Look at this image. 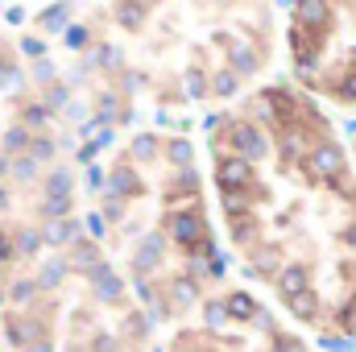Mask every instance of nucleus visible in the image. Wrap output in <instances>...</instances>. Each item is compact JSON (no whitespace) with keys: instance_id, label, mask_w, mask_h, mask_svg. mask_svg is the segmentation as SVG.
<instances>
[{"instance_id":"obj_1","label":"nucleus","mask_w":356,"mask_h":352,"mask_svg":"<svg viewBox=\"0 0 356 352\" xmlns=\"http://www.w3.org/2000/svg\"><path fill=\"white\" fill-rule=\"evenodd\" d=\"M170 237H175L182 249H203V241H207V224L195 216V211H178V216H170Z\"/></svg>"},{"instance_id":"obj_2","label":"nucleus","mask_w":356,"mask_h":352,"mask_svg":"<svg viewBox=\"0 0 356 352\" xmlns=\"http://www.w3.org/2000/svg\"><path fill=\"white\" fill-rule=\"evenodd\" d=\"M232 145H236L241 158H249V162H253V158H266V150H269L266 137H261V129L249 125V120H241V125L232 129Z\"/></svg>"},{"instance_id":"obj_3","label":"nucleus","mask_w":356,"mask_h":352,"mask_svg":"<svg viewBox=\"0 0 356 352\" xmlns=\"http://www.w3.org/2000/svg\"><path fill=\"white\" fill-rule=\"evenodd\" d=\"M311 170L323 178H332V182H344V154L336 150V145H319L315 154H311Z\"/></svg>"},{"instance_id":"obj_4","label":"nucleus","mask_w":356,"mask_h":352,"mask_svg":"<svg viewBox=\"0 0 356 352\" xmlns=\"http://www.w3.org/2000/svg\"><path fill=\"white\" fill-rule=\"evenodd\" d=\"M4 336H8L13 344H25V349H33V344H38V336H42V319H33V315L8 319V323H4Z\"/></svg>"},{"instance_id":"obj_5","label":"nucleus","mask_w":356,"mask_h":352,"mask_svg":"<svg viewBox=\"0 0 356 352\" xmlns=\"http://www.w3.org/2000/svg\"><path fill=\"white\" fill-rule=\"evenodd\" d=\"M249 178H253L249 158H224V162H220V186H224V191H236V186H245Z\"/></svg>"},{"instance_id":"obj_6","label":"nucleus","mask_w":356,"mask_h":352,"mask_svg":"<svg viewBox=\"0 0 356 352\" xmlns=\"http://www.w3.org/2000/svg\"><path fill=\"white\" fill-rule=\"evenodd\" d=\"M88 278H91V286H95V294H99V298H120V278H116V269H112L108 262L95 265Z\"/></svg>"},{"instance_id":"obj_7","label":"nucleus","mask_w":356,"mask_h":352,"mask_svg":"<svg viewBox=\"0 0 356 352\" xmlns=\"http://www.w3.org/2000/svg\"><path fill=\"white\" fill-rule=\"evenodd\" d=\"M277 286H282L286 303H290V298H298L302 290H311V286H307V265H286V269H282V278H277Z\"/></svg>"},{"instance_id":"obj_8","label":"nucleus","mask_w":356,"mask_h":352,"mask_svg":"<svg viewBox=\"0 0 356 352\" xmlns=\"http://www.w3.org/2000/svg\"><path fill=\"white\" fill-rule=\"evenodd\" d=\"M71 265H75V269H83V273H91L95 265H104V262H99V249H95L91 241H75V253H71Z\"/></svg>"},{"instance_id":"obj_9","label":"nucleus","mask_w":356,"mask_h":352,"mask_svg":"<svg viewBox=\"0 0 356 352\" xmlns=\"http://www.w3.org/2000/svg\"><path fill=\"white\" fill-rule=\"evenodd\" d=\"M158 262H162V237L154 232V237H145L141 249H137V269H154Z\"/></svg>"},{"instance_id":"obj_10","label":"nucleus","mask_w":356,"mask_h":352,"mask_svg":"<svg viewBox=\"0 0 356 352\" xmlns=\"http://www.w3.org/2000/svg\"><path fill=\"white\" fill-rule=\"evenodd\" d=\"M75 237V220H50L46 224V232H42V241L46 245H67Z\"/></svg>"},{"instance_id":"obj_11","label":"nucleus","mask_w":356,"mask_h":352,"mask_svg":"<svg viewBox=\"0 0 356 352\" xmlns=\"http://www.w3.org/2000/svg\"><path fill=\"white\" fill-rule=\"evenodd\" d=\"M112 17H116L120 25L137 29V25H141V21L149 17V8H145V4H116V8H112Z\"/></svg>"},{"instance_id":"obj_12","label":"nucleus","mask_w":356,"mask_h":352,"mask_svg":"<svg viewBox=\"0 0 356 352\" xmlns=\"http://www.w3.org/2000/svg\"><path fill=\"white\" fill-rule=\"evenodd\" d=\"M257 67H261V58H257V50H253V46H232V71L253 75Z\"/></svg>"},{"instance_id":"obj_13","label":"nucleus","mask_w":356,"mask_h":352,"mask_svg":"<svg viewBox=\"0 0 356 352\" xmlns=\"http://www.w3.org/2000/svg\"><path fill=\"white\" fill-rule=\"evenodd\" d=\"M112 191L116 195H141V182H137V175L129 166H116L112 170Z\"/></svg>"},{"instance_id":"obj_14","label":"nucleus","mask_w":356,"mask_h":352,"mask_svg":"<svg viewBox=\"0 0 356 352\" xmlns=\"http://www.w3.org/2000/svg\"><path fill=\"white\" fill-rule=\"evenodd\" d=\"M298 17H302V25L323 29V25H327V17H332V8H327V4H298Z\"/></svg>"},{"instance_id":"obj_15","label":"nucleus","mask_w":356,"mask_h":352,"mask_svg":"<svg viewBox=\"0 0 356 352\" xmlns=\"http://www.w3.org/2000/svg\"><path fill=\"white\" fill-rule=\"evenodd\" d=\"M228 315H232V319H253V315H257V303H253L249 294H232V298H228ZM257 319H261V315H257Z\"/></svg>"},{"instance_id":"obj_16","label":"nucleus","mask_w":356,"mask_h":352,"mask_svg":"<svg viewBox=\"0 0 356 352\" xmlns=\"http://www.w3.org/2000/svg\"><path fill=\"white\" fill-rule=\"evenodd\" d=\"M38 245H42V232H33V228H21L17 232V257H33Z\"/></svg>"},{"instance_id":"obj_17","label":"nucleus","mask_w":356,"mask_h":352,"mask_svg":"<svg viewBox=\"0 0 356 352\" xmlns=\"http://www.w3.org/2000/svg\"><path fill=\"white\" fill-rule=\"evenodd\" d=\"M290 311H294L298 319H315V311H319V303H315V294H311V290H302L298 298H290Z\"/></svg>"},{"instance_id":"obj_18","label":"nucleus","mask_w":356,"mask_h":352,"mask_svg":"<svg viewBox=\"0 0 356 352\" xmlns=\"http://www.w3.org/2000/svg\"><path fill=\"white\" fill-rule=\"evenodd\" d=\"M42 211H46V220H58V216H67V211H71V195H46Z\"/></svg>"},{"instance_id":"obj_19","label":"nucleus","mask_w":356,"mask_h":352,"mask_svg":"<svg viewBox=\"0 0 356 352\" xmlns=\"http://www.w3.org/2000/svg\"><path fill=\"white\" fill-rule=\"evenodd\" d=\"M63 273H67V262H63V257H50L46 269H42V286H58V282H63Z\"/></svg>"},{"instance_id":"obj_20","label":"nucleus","mask_w":356,"mask_h":352,"mask_svg":"<svg viewBox=\"0 0 356 352\" xmlns=\"http://www.w3.org/2000/svg\"><path fill=\"white\" fill-rule=\"evenodd\" d=\"M211 91L216 95H232L236 91V71H216L211 75Z\"/></svg>"},{"instance_id":"obj_21","label":"nucleus","mask_w":356,"mask_h":352,"mask_svg":"<svg viewBox=\"0 0 356 352\" xmlns=\"http://www.w3.org/2000/svg\"><path fill=\"white\" fill-rule=\"evenodd\" d=\"M46 195H71V175L67 170H54L46 178Z\"/></svg>"},{"instance_id":"obj_22","label":"nucleus","mask_w":356,"mask_h":352,"mask_svg":"<svg viewBox=\"0 0 356 352\" xmlns=\"http://www.w3.org/2000/svg\"><path fill=\"white\" fill-rule=\"evenodd\" d=\"M170 298H175L178 307H186V303L195 298V282H191V278H178L175 286H170Z\"/></svg>"},{"instance_id":"obj_23","label":"nucleus","mask_w":356,"mask_h":352,"mask_svg":"<svg viewBox=\"0 0 356 352\" xmlns=\"http://www.w3.org/2000/svg\"><path fill=\"white\" fill-rule=\"evenodd\" d=\"M63 17H67V4H50V8H42V25H46V29H63Z\"/></svg>"},{"instance_id":"obj_24","label":"nucleus","mask_w":356,"mask_h":352,"mask_svg":"<svg viewBox=\"0 0 356 352\" xmlns=\"http://www.w3.org/2000/svg\"><path fill=\"white\" fill-rule=\"evenodd\" d=\"M25 145H33V141L25 137V129H8V133H4V150H8V154H17V150H25Z\"/></svg>"},{"instance_id":"obj_25","label":"nucleus","mask_w":356,"mask_h":352,"mask_svg":"<svg viewBox=\"0 0 356 352\" xmlns=\"http://www.w3.org/2000/svg\"><path fill=\"white\" fill-rule=\"evenodd\" d=\"M224 207H228L232 216H241V211L249 207V195H241V191H224Z\"/></svg>"},{"instance_id":"obj_26","label":"nucleus","mask_w":356,"mask_h":352,"mask_svg":"<svg viewBox=\"0 0 356 352\" xmlns=\"http://www.w3.org/2000/svg\"><path fill=\"white\" fill-rule=\"evenodd\" d=\"M336 99H344V104H356V71L348 79H340L336 83Z\"/></svg>"},{"instance_id":"obj_27","label":"nucleus","mask_w":356,"mask_h":352,"mask_svg":"<svg viewBox=\"0 0 356 352\" xmlns=\"http://www.w3.org/2000/svg\"><path fill=\"white\" fill-rule=\"evenodd\" d=\"M154 150H158V137H137L133 141V158H154Z\"/></svg>"},{"instance_id":"obj_28","label":"nucleus","mask_w":356,"mask_h":352,"mask_svg":"<svg viewBox=\"0 0 356 352\" xmlns=\"http://www.w3.org/2000/svg\"><path fill=\"white\" fill-rule=\"evenodd\" d=\"M186 91H191V95H203V91H207V79H203V71H195V67L186 71Z\"/></svg>"},{"instance_id":"obj_29","label":"nucleus","mask_w":356,"mask_h":352,"mask_svg":"<svg viewBox=\"0 0 356 352\" xmlns=\"http://www.w3.org/2000/svg\"><path fill=\"white\" fill-rule=\"evenodd\" d=\"M8 294H13L17 303H25V298H33V294H38V286H33V282H13V286H8Z\"/></svg>"},{"instance_id":"obj_30","label":"nucleus","mask_w":356,"mask_h":352,"mask_svg":"<svg viewBox=\"0 0 356 352\" xmlns=\"http://www.w3.org/2000/svg\"><path fill=\"white\" fill-rule=\"evenodd\" d=\"M46 116H50V108H42V104H29V108H25V125H33V129H38Z\"/></svg>"},{"instance_id":"obj_31","label":"nucleus","mask_w":356,"mask_h":352,"mask_svg":"<svg viewBox=\"0 0 356 352\" xmlns=\"http://www.w3.org/2000/svg\"><path fill=\"white\" fill-rule=\"evenodd\" d=\"M282 150H286V158H298V154H302V137H298V133H286V137H282Z\"/></svg>"},{"instance_id":"obj_32","label":"nucleus","mask_w":356,"mask_h":352,"mask_svg":"<svg viewBox=\"0 0 356 352\" xmlns=\"http://www.w3.org/2000/svg\"><path fill=\"white\" fill-rule=\"evenodd\" d=\"M50 154H54V141H33V145H29V158H33V162L50 158Z\"/></svg>"},{"instance_id":"obj_33","label":"nucleus","mask_w":356,"mask_h":352,"mask_svg":"<svg viewBox=\"0 0 356 352\" xmlns=\"http://www.w3.org/2000/svg\"><path fill=\"white\" fill-rule=\"evenodd\" d=\"M170 158L175 162H191V141H170Z\"/></svg>"},{"instance_id":"obj_34","label":"nucleus","mask_w":356,"mask_h":352,"mask_svg":"<svg viewBox=\"0 0 356 352\" xmlns=\"http://www.w3.org/2000/svg\"><path fill=\"white\" fill-rule=\"evenodd\" d=\"M224 315H228V303H207V319L211 323H224Z\"/></svg>"},{"instance_id":"obj_35","label":"nucleus","mask_w":356,"mask_h":352,"mask_svg":"<svg viewBox=\"0 0 356 352\" xmlns=\"http://www.w3.org/2000/svg\"><path fill=\"white\" fill-rule=\"evenodd\" d=\"M13 253H17V245H13V237H8V232L0 228V262H8Z\"/></svg>"},{"instance_id":"obj_36","label":"nucleus","mask_w":356,"mask_h":352,"mask_svg":"<svg viewBox=\"0 0 356 352\" xmlns=\"http://www.w3.org/2000/svg\"><path fill=\"white\" fill-rule=\"evenodd\" d=\"M273 352H302V344L290 340V336H277V340H273Z\"/></svg>"},{"instance_id":"obj_37","label":"nucleus","mask_w":356,"mask_h":352,"mask_svg":"<svg viewBox=\"0 0 356 352\" xmlns=\"http://www.w3.org/2000/svg\"><path fill=\"white\" fill-rule=\"evenodd\" d=\"M104 216H112V220H120V216H124V203H120V199H108V207H104Z\"/></svg>"},{"instance_id":"obj_38","label":"nucleus","mask_w":356,"mask_h":352,"mask_svg":"<svg viewBox=\"0 0 356 352\" xmlns=\"http://www.w3.org/2000/svg\"><path fill=\"white\" fill-rule=\"evenodd\" d=\"M21 50H25V54H33V58H38V54H42V42H38V38H25V42H21Z\"/></svg>"},{"instance_id":"obj_39","label":"nucleus","mask_w":356,"mask_h":352,"mask_svg":"<svg viewBox=\"0 0 356 352\" xmlns=\"http://www.w3.org/2000/svg\"><path fill=\"white\" fill-rule=\"evenodd\" d=\"M116 54H120V50H108V46H104V50H99V63H104V67H116V63H120Z\"/></svg>"},{"instance_id":"obj_40","label":"nucleus","mask_w":356,"mask_h":352,"mask_svg":"<svg viewBox=\"0 0 356 352\" xmlns=\"http://www.w3.org/2000/svg\"><path fill=\"white\" fill-rule=\"evenodd\" d=\"M67 42H71V46H83V42H88V29H71Z\"/></svg>"},{"instance_id":"obj_41","label":"nucleus","mask_w":356,"mask_h":352,"mask_svg":"<svg viewBox=\"0 0 356 352\" xmlns=\"http://www.w3.org/2000/svg\"><path fill=\"white\" fill-rule=\"evenodd\" d=\"M269 265H273V249H261L257 253V269H269Z\"/></svg>"},{"instance_id":"obj_42","label":"nucleus","mask_w":356,"mask_h":352,"mask_svg":"<svg viewBox=\"0 0 356 352\" xmlns=\"http://www.w3.org/2000/svg\"><path fill=\"white\" fill-rule=\"evenodd\" d=\"M13 175H17V178H29V175H33V162H17V166H13Z\"/></svg>"},{"instance_id":"obj_43","label":"nucleus","mask_w":356,"mask_h":352,"mask_svg":"<svg viewBox=\"0 0 356 352\" xmlns=\"http://www.w3.org/2000/svg\"><path fill=\"white\" fill-rule=\"evenodd\" d=\"M88 228H91V237H99L104 232V216H88Z\"/></svg>"},{"instance_id":"obj_44","label":"nucleus","mask_w":356,"mask_h":352,"mask_svg":"<svg viewBox=\"0 0 356 352\" xmlns=\"http://www.w3.org/2000/svg\"><path fill=\"white\" fill-rule=\"evenodd\" d=\"M323 349H336V352H348V349H353V344H348V340H332V336H327V340H323Z\"/></svg>"},{"instance_id":"obj_45","label":"nucleus","mask_w":356,"mask_h":352,"mask_svg":"<svg viewBox=\"0 0 356 352\" xmlns=\"http://www.w3.org/2000/svg\"><path fill=\"white\" fill-rule=\"evenodd\" d=\"M25 352H54V349H50V340H46V344H42V340H38V344H33V349H25Z\"/></svg>"},{"instance_id":"obj_46","label":"nucleus","mask_w":356,"mask_h":352,"mask_svg":"<svg viewBox=\"0 0 356 352\" xmlns=\"http://www.w3.org/2000/svg\"><path fill=\"white\" fill-rule=\"evenodd\" d=\"M344 241H348V245H356V228H348V232H344Z\"/></svg>"},{"instance_id":"obj_47","label":"nucleus","mask_w":356,"mask_h":352,"mask_svg":"<svg viewBox=\"0 0 356 352\" xmlns=\"http://www.w3.org/2000/svg\"><path fill=\"white\" fill-rule=\"evenodd\" d=\"M4 166H8V162H4V158H0V175H4Z\"/></svg>"},{"instance_id":"obj_48","label":"nucleus","mask_w":356,"mask_h":352,"mask_svg":"<svg viewBox=\"0 0 356 352\" xmlns=\"http://www.w3.org/2000/svg\"><path fill=\"white\" fill-rule=\"evenodd\" d=\"M4 203H8V199H4V191H0V207H4Z\"/></svg>"},{"instance_id":"obj_49","label":"nucleus","mask_w":356,"mask_h":352,"mask_svg":"<svg viewBox=\"0 0 356 352\" xmlns=\"http://www.w3.org/2000/svg\"><path fill=\"white\" fill-rule=\"evenodd\" d=\"M0 303H4V290H0Z\"/></svg>"}]
</instances>
